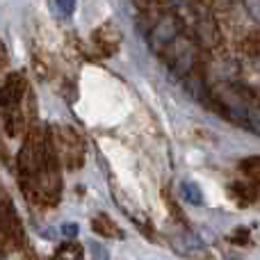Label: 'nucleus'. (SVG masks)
Segmentation results:
<instances>
[{"mask_svg": "<svg viewBox=\"0 0 260 260\" xmlns=\"http://www.w3.org/2000/svg\"><path fill=\"white\" fill-rule=\"evenodd\" d=\"M180 197H183L185 201H189L192 206H203V192L199 185L192 183V180L180 183Z\"/></svg>", "mask_w": 260, "mask_h": 260, "instance_id": "9b49d317", "label": "nucleus"}, {"mask_svg": "<svg viewBox=\"0 0 260 260\" xmlns=\"http://www.w3.org/2000/svg\"><path fill=\"white\" fill-rule=\"evenodd\" d=\"M167 240H169L174 253H178V256H183L187 260H210L212 258L208 244L203 242L197 233H192V231H187V229L174 231V233L167 235Z\"/></svg>", "mask_w": 260, "mask_h": 260, "instance_id": "7ed1b4c3", "label": "nucleus"}, {"mask_svg": "<svg viewBox=\"0 0 260 260\" xmlns=\"http://www.w3.org/2000/svg\"><path fill=\"white\" fill-rule=\"evenodd\" d=\"M85 258V249L80 247L78 242H64L62 247H57V251H55L53 260H82Z\"/></svg>", "mask_w": 260, "mask_h": 260, "instance_id": "9d476101", "label": "nucleus"}, {"mask_svg": "<svg viewBox=\"0 0 260 260\" xmlns=\"http://www.w3.org/2000/svg\"><path fill=\"white\" fill-rule=\"evenodd\" d=\"M233 197H238V199H242L244 203H249V201H256V187L253 185H247V183H235L233 185Z\"/></svg>", "mask_w": 260, "mask_h": 260, "instance_id": "f8f14e48", "label": "nucleus"}, {"mask_svg": "<svg viewBox=\"0 0 260 260\" xmlns=\"http://www.w3.org/2000/svg\"><path fill=\"white\" fill-rule=\"evenodd\" d=\"M240 169L242 171H247V174H256L260 176V157H249V160H244L242 165H240Z\"/></svg>", "mask_w": 260, "mask_h": 260, "instance_id": "4468645a", "label": "nucleus"}, {"mask_svg": "<svg viewBox=\"0 0 260 260\" xmlns=\"http://www.w3.org/2000/svg\"><path fill=\"white\" fill-rule=\"evenodd\" d=\"M167 64L176 76H187L197 64V48L187 37H178L174 44L167 48Z\"/></svg>", "mask_w": 260, "mask_h": 260, "instance_id": "20e7f679", "label": "nucleus"}, {"mask_svg": "<svg viewBox=\"0 0 260 260\" xmlns=\"http://www.w3.org/2000/svg\"><path fill=\"white\" fill-rule=\"evenodd\" d=\"M62 233H64V238H76L78 235V224H64L62 226Z\"/></svg>", "mask_w": 260, "mask_h": 260, "instance_id": "f3484780", "label": "nucleus"}, {"mask_svg": "<svg viewBox=\"0 0 260 260\" xmlns=\"http://www.w3.org/2000/svg\"><path fill=\"white\" fill-rule=\"evenodd\" d=\"M50 133H53V142L59 160L69 169H80L82 162H85V139L80 137V133L71 126L50 128Z\"/></svg>", "mask_w": 260, "mask_h": 260, "instance_id": "f03ea898", "label": "nucleus"}, {"mask_svg": "<svg viewBox=\"0 0 260 260\" xmlns=\"http://www.w3.org/2000/svg\"><path fill=\"white\" fill-rule=\"evenodd\" d=\"M25 78L21 73H9L3 85V112H16L25 94Z\"/></svg>", "mask_w": 260, "mask_h": 260, "instance_id": "423d86ee", "label": "nucleus"}, {"mask_svg": "<svg viewBox=\"0 0 260 260\" xmlns=\"http://www.w3.org/2000/svg\"><path fill=\"white\" fill-rule=\"evenodd\" d=\"M94 39H96V44L101 46V50H103L105 55H112V53H117L121 37H119V32L114 30L112 25H103V27H99V30H96Z\"/></svg>", "mask_w": 260, "mask_h": 260, "instance_id": "1a4fd4ad", "label": "nucleus"}, {"mask_svg": "<svg viewBox=\"0 0 260 260\" xmlns=\"http://www.w3.org/2000/svg\"><path fill=\"white\" fill-rule=\"evenodd\" d=\"M231 242H235V244H247V242H249V231H247V229H235V233L231 235Z\"/></svg>", "mask_w": 260, "mask_h": 260, "instance_id": "dca6fc26", "label": "nucleus"}, {"mask_svg": "<svg viewBox=\"0 0 260 260\" xmlns=\"http://www.w3.org/2000/svg\"><path fill=\"white\" fill-rule=\"evenodd\" d=\"M91 229H94L101 238H110V240H123L126 238L123 231L112 221V217H108L105 212L94 215V219H91Z\"/></svg>", "mask_w": 260, "mask_h": 260, "instance_id": "6e6552de", "label": "nucleus"}, {"mask_svg": "<svg viewBox=\"0 0 260 260\" xmlns=\"http://www.w3.org/2000/svg\"><path fill=\"white\" fill-rule=\"evenodd\" d=\"M219 105L233 123H240V126L249 128L251 133L260 135V105L244 89L224 87L219 91Z\"/></svg>", "mask_w": 260, "mask_h": 260, "instance_id": "f257e3e1", "label": "nucleus"}, {"mask_svg": "<svg viewBox=\"0 0 260 260\" xmlns=\"http://www.w3.org/2000/svg\"><path fill=\"white\" fill-rule=\"evenodd\" d=\"M53 5L57 7V12L62 16H71L73 9H76V0H53Z\"/></svg>", "mask_w": 260, "mask_h": 260, "instance_id": "ddd939ff", "label": "nucleus"}, {"mask_svg": "<svg viewBox=\"0 0 260 260\" xmlns=\"http://www.w3.org/2000/svg\"><path fill=\"white\" fill-rule=\"evenodd\" d=\"M3 242L5 249H18L23 244V231H21V221H18L16 212L12 210L9 199H5V212H3Z\"/></svg>", "mask_w": 260, "mask_h": 260, "instance_id": "0eeeda50", "label": "nucleus"}, {"mask_svg": "<svg viewBox=\"0 0 260 260\" xmlns=\"http://www.w3.org/2000/svg\"><path fill=\"white\" fill-rule=\"evenodd\" d=\"M244 7H247L249 16L256 23H260V0H244Z\"/></svg>", "mask_w": 260, "mask_h": 260, "instance_id": "2eb2a0df", "label": "nucleus"}, {"mask_svg": "<svg viewBox=\"0 0 260 260\" xmlns=\"http://www.w3.org/2000/svg\"><path fill=\"white\" fill-rule=\"evenodd\" d=\"M176 39H178V18L171 16V14L162 16L157 21V25L151 30V35H148V44H151V48L155 53L167 50Z\"/></svg>", "mask_w": 260, "mask_h": 260, "instance_id": "39448f33", "label": "nucleus"}]
</instances>
